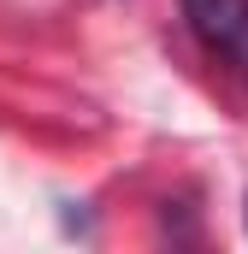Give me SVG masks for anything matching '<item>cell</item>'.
I'll use <instances>...</instances> for the list:
<instances>
[{
	"instance_id": "6da1fadb",
	"label": "cell",
	"mask_w": 248,
	"mask_h": 254,
	"mask_svg": "<svg viewBox=\"0 0 248 254\" xmlns=\"http://www.w3.org/2000/svg\"><path fill=\"white\" fill-rule=\"evenodd\" d=\"M184 24L201 54L248 89V0H184Z\"/></svg>"
}]
</instances>
